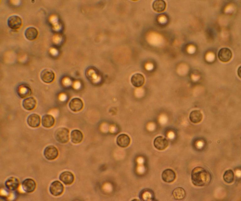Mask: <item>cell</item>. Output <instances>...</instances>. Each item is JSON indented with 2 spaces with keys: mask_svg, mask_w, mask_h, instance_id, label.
Here are the masks:
<instances>
[{
  "mask_svg": "<svg viewBox=\"0 0 241 201\" xmlns=\"http://www.w3.org/2000/svg\"><path fill=\"white\" fill-rule=\"evenodd\" d=\"M212 179L210 173L202 167H196L191 172L192 182L196 186H206L210 183Z\"/></svg>",
  "mask_w": 241,
  "mask_h": 201,
  "instance_id": "6da1fadb",
  "label": "cell"
},
{
  "mask_svg": "<svg viewBox=\"0 0 241 201\" xmlns=\"http://www.w3.org/2000/svg\"><path fill=\"white\" fill-rule=\"evenodd\" d=\"M69 130L66 128H58L55 132V138L59 143H66L69 140Z\"/></svg>",
  "mask_w": 241,
  "mask_h": 201,
  "instance_id": "7a4b0ae2",
  "label": "cell"
},
{
  "mask_svg": "<svg viewBox=\"0 0 241 201\" xmlns=\"http://www.w3.org/2000/svg\"><path fill=\"white\" fill-rule=\"evenodd\" d=\"M64 190L63 185L58 180H55L52 182L49 188L50 193L55 196L61 195L63 193Z\"/></svg>",
  "mask_w": 241,
  "mask_h": 201,
  "instance_id": "3957f363",
  "label": "cell"
},
{
  "mask_svg": "<svg viewBox=\"0 0 241 201\" xmlns=\"http://www.w3.org/2000/svg\"><path fill=\"white\" fill-rule=\"evenodd\" d=\"M43 154L45 158L49 160H53L58 156V151L54 146L50 145L46 146L44 150Z\"/></svg>",
  "mask_w": 241,
  "mask_h": 201,
  "instance_id": "277c9868",
  "label": "cell"
},
{
  "mask_svg": "<svg viewBox=\"0 0 241 201\" xmlns=\"http://www.w3.org/2000/svg\"><path fill=\"white\" fill-rule=\"evenodd\" d=\"M41 80L47 83L53 82L55 78V74L53 71L50 69L46 68L42 71L40 73Z\"/></svg>",
  "mask_w": 241,
  "mask_h": 201,
  "instance_id": "5b68a950",
  "label": "cell"
},
{
  "mask_svg": "<svg viewBox=\"0 0 241 201\" xmlns=\"http://www.w3.org/2000/svg\"><path fill=\"white\" fill-rule=\"evenodd\" d=\"M22 20L17 15L10 16L7 20V24L8 27L12 29L19 28L22 25Z\"/></svg>",
  "mask_w": 241,
  "mask_h": 201,
  "instance_id": "8992f818",
  "label": "cell"
},
{
  "mask_svg": "<svg viewBox=\"0 0 241 201\" xmlns=\"http://www.w3.org/2000/svg\"><path fill=\"white\" fill-rule=\"evenodd\" d=\"M21 186L24 192L29 193L33 192L35 190L36 188V183L32 179L27 178L23 181Z\"/></svg>",
  "mask_w": 241,
  "mask_h": 201,
  "instance_id": "52a82bcc",
  "label": "cell"
},
{
  "mask_svg": "<svg viewBox=\"0 0 241 201\" xmlns=\"http://www.w3.org/2000/svg\"><path fill=\"white\" fill-rule=\"evenodd\" d=\"M218 56L220 61L226 62L229 61L231 59L232 53L229 49L225 47L222 48L219 51Z\"/></svg>",
  "mask_w": 241,
  "mask_h": 201,
  "instance_id": "ba28073f",
  "label": "cell"
},
{
  "mask_svg": "<svg viewBox=\"0 0 241 201\" xmlns=\"http://www.w3.org/2000/svg\"><path fill=\"white\" fill-rule=\"evenodd\" d=\"M153 144L157 149L162 151L165 149L168 146L169 142L165 138L162 136H158L154 140Z\"/></svg>",
  "mask_w": 241,
  "mask_h": 201,
  "instance_id": "9c48e42d",
  "label": "cell"
},
{
  "mask_svg": "<svg viewBox=\"0 0 241 201\" xmlns=\"http://www.w3.org/2000/svg\"><path fill=\"white\" fill-rule=\"evenodd\" d=\"M17 92L18 95L21 98H24L29 96L32 93L30 87L25 84L19 85L17 87Z\"/></svg>",
  "mask_w": 241,
  "mask_h": 201,
  "instance_id": "30bf717a",
  "label": "cell"
},
{
  "mask_svg": "<svg viewBox=\"0 0 241 201\" xmlns=\"http://www.w3.org/2000/svg\"><path fill=\"white\" fill-rule=\"evenodd\" d=\"M163 180L165 182L171 183L174 182L176 178L175 172L172 169H167L164 170L162 174Z\"/></svg>",
  "mask_w": 241,
  "mask_h": 201,
  "instance_id": "8fae6325",
  "label": "cell"
},
{
  "mask_svg": "<svg viewBox=\"0 0 241 201\" xmlns=\"http://www.w3.org/2000/svg\"><path fill=\"white\" fill-rule=\"evenodd\" d=\"M59 178L62 182L67 185L72 184L74 180V177L73 173L68 171H64L61 173Z\"/></svg>",
  "mask_w": 241,
  "mask_h": 201,
  "instance_id": "7c38bea8",
  "label": "cell"
},
{
  "mask_svg": "<svg viewBox=\"0 0 241 201\" xmlns=\"http://www.w3.org/2000/svg\"><path fill=\"white\" fill-rule=\"evenodd\" d=\"M19 185V181L16 177H11L7 179L5 182L6 188L10 191H14L17 189Z\"/></svg>",
  "mask_w": 241,
  "mask_h": 201,
  "instance_id": "4fadbf2b",
  "label": "cell"
},
{
  "mask_svg": "<svg viewBox=\"0 0 241 201\" xmlns=\"http://www.w3.org/2000/svg\"><path fill=\"white\" fill-rule=\"evenodd\" d=\"M83 103L82 100L77 98L72 99L69 104L70 109L74 112L80 111L83 108Z\"/></svg>",
  "mask_w": 241,
  "mask_h": 201,
  "instance_id": "5bb4252c",
  "label": "cell"
},
{
  "mask_svg": "<svg viewBox=\"0 0 241 201\" xmlns=\"http://www.w3.org/2000/svg\"><path fill=\"white\" fill-rule=\"evenodd\" d=\"M27 122L29 126L32 128L38 127L40 124V117L37 114H31L28 116Z\"/></svg>",
  "mask_w": 241,
  "mask_h": 201,
  "instance_id": "9a60e30c",
  "label": "cell"
},
{
  "mask_svg": "<svg viewBox=\"0 0 241 201\" xmlns=\"http://www.w3.org/2000/svg\"><path fill=\"white\" fill-rule=\"evenodd\" d=\"M145 79L143 75L139 73L133 75L131 78V82L133 86L136 87L142 86L144 83Z\"/></svg>",
  "mask_w": 241,
  "mask_h": 201,
  "instance_id": "2e32d148",
  "label": "cell"
},
{
  "mask_svg": "<svg viewBox=\"0 0 241 201\" xmlns=\"http://www.w3.org/2000/svg\"><path fill=\"white\" fill-rule=\"evenodd\" d=\"M130 137L125 134L120 135L116 139V142L118 145L122 148L127 147L130 144Z\"/></svg>",
  "mask_w": 241,
  "mask_h": 201,
  "instance_id": "e0dca14e",
  "label": "cell"
},
{
  "mask_svg": "<svg viewBox=\"0 0 241 201\" xmlns=\"http://www.w3.org/2000/svg\"><path fill=\"white\" fill-rule=\"evenodd\" d=\"M36 101L33 97H30L24 99L22 102L23 108L27 110H31L34 109L36 105Z\"/></svg>",
  "mask_w": 241,
  "mask_h": 201,
  "instance_id": "ac0fdd59",
  "label": "cell"
},
{
  "mask_svg": "<svg viewBox=\"0 0 241 201\" xmlns=\"http://www.w3.org/2000/svg\"><path fill=\"white\" fill-rule=\"evenodd\" d=\"M37 29L34 27H29L25 30L24 34L26 38L29 40H33L36 39L38 35Z\"/></svg>",
  "mask_w": 241,
  "mask_h": 201,
  "instance_id": "d6986e66",
  "label": "cell"
},
{
  "mask_svg": "<svg viewBox=\"0 0 241 201\" xmlns=\"http://www.w3.org/2000/svg\"><path fill=\"white\" fill-rule=\"evenodd\" d=\"M203 116L200 111L195 110L192 111L189 115L190 121L193 123L197 124L200 123L203 119Z\"/></svg>",
  "mask_w": 241,
  "mask_h": 201,
  "instance_id": "ffe728a7",
  "label": "cell"
},
{
  "mask_svg": "<svg viewBox=\"0 0 241 201\" xmlns=\"http://www.w3.org/2000/svg\"><path fill=\"white\" fill-rule=\"evenodd\" d=\"M41 122L43 127L46 128H50L54 125L55 120L54 117L51 115L46 114L42 116Z\"/></svg>",
  "mask_w": 241,
  "mask_h": 201,
  "instance_id": "44dd1931",
  "label": "cell"
},
{
  "mask_svg": "<svg viewBox=\"0 0 241 201\" xmlns=\"http://www.w3.org/2000/svg\"><path fill=\"white\" fill-rule=\"evenodd\" d=\"M71 138L72 142L74 144L80 143L83 138L82 133L78 130H74L71 133Z\"/></svg>",
  "mask_w": 241,
  "mask_h": 201,
  "instance_id": "7402d4cb",
  "label": "cell"
},
{
  "mask_svg": "<svg viewBox=\"0 0 241 201\" xmlns=\"http://www.w3.org/2000/svg\"><path fill=\"white\" fill-rule=\"evenodd\" d=\"M172 194L174 199L181 200L185 198L186 192L183 188L179 187L174 189L172 192Z\"/></svg>",
  "mask_w": 241,
  "mask_h": 201,
  "instance_id": "603a6c76",
  "label": "cell"
},
{
  "mask_svg": "<svg viewBox=\"0 0 241 201\" xmlns=\"http://www.w3.org/2000/svg\"><path fill=\"white\" fill-rule=\"evenodd\" d=\"M166 7V3L165 1L162 0H155L153 4V9L158 12L164 11Z\"/></svg>",
  "mask_w": 241,
  "mask_h": 201,
  "instance_id": "cb8c5ba5",
  "label": "cell"
},
{
  "mask_svg": "<svg viewBox=\"0 0 241 201\" xmlns=\"http://www.w3.org/2000/svg\"><path fill=\"white\" fill-rule=\"evenodd\" d=\"M223 178L225 182L227 183H232L234 179V174L233 171L231 169L226 170L223 174Z\"/></svg>",
  "mask_w": 241,
  "mask_h": 201,
  "instance_id": "d4e9b609",
  "label": "cell"
},
{
  "mask_svg": "<svg viewBox=\"0 0 241 201\" xmlns=\"http://www.w3.org/2000/svg\"><path fill=\"white\" fill-rule=\"evenodd\" d=\"M241 66H240L238 68V76L240 77V78H241Z\"/></svg>",
  "mask_w": 241,
  "mask_h": 201,
  "instance_id": "484cf974",
  "label": "cell"
}]
</instances>
